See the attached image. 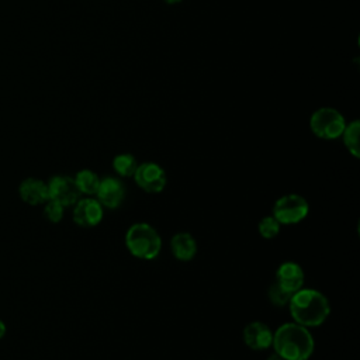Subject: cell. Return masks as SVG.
Masks as SVG:
<instances>
[{
  "label": "cell",
  "instance_id": "9a60e30c",
  "mask_svg": "<svg viewBox=\"0 0 360 360\" xmlns=\"http://www.w3.org/2000/svg\"><path fill=\"white\" fill-rule=\"evenodd\" d=\"M359 132H360V122H359V120H353L352 122L346 124V127H345V129H343V132L340 135L343 138V143H345L346 149L356 159L360 158Z\"/></svg>",
  "mask_w": 360,
  "mask_h": 360
},
{
  "label": "cell",
  "instance_id": "e0dca14e",
  "mask_svg": "<svg viewBox=\"0 0 360 360\" xmlns=\"http://www.w3.org/2000/svg\"><path fill=\"white\" fill-rule=\"evenodd\" d=\"M280 228L281 225L278 224V221L273 217V215H266L259 221L257 229L259 233L262 235V238L264 239H273L280 233Z\"/></svg>",
  "mask_w": 360,
  "mask_h": 360
},
{
  "label": "cell",
  "instance_id": "d6986e66",
  "mask_svg": "<svg viewBox=\"0 0 360 360\" xmlns=\"http://www.w3.org/2000/svg\"><path fill=\"white\" fill-rule=\"evenodd\" d=\"M63 212H65V207L62 204H59L58 201L53 200H48L45 202V208H44V215L49 222L58 224L60 222V219L63 218Z\"/></svg>",
  "mask_w": 360,
  "mask_h": 360
},
{
  "label": "cell",
  "instance_id": "2e32d148",
  "mask_svg": "<svg viewBox=\"0 0 360 360\" xmlns=\"http://www.w3.org/2000/svg\"><path fill=\"white\" fill-rule=\"evenodd\" d=\"M138 162L131 153H118L112 159V169L121 177H132L136 170Z\"/></svg>",
  "mask_w": 360,
  "mask_h": 360
},
{
  "label": "cell",
  "instance_id": "5b68a950",
  "mask_svg": "<svg viewBox=\"0 0 360 360\" xmlns=\"http://www.w3.org/2000/svg\"><path fill=\"white\" fill-rule=\"evenodd\" d=\"M309 212L308 201L295 193L284 194L276 200L271 215L280 225H295L307 218Z\"/></svg>",
  "mask_w": 360,
  "mask_h": 360
},
{
  "label": "cell",
  "instance_id": "5bb4252c",
  "mask_svg": "<svg viewBox=\"0 0 360 360\" xmlns=\"http://www.w3.org/2000/svg\"><path fill=\"white\" fill-rule=\"evenodd\" d=\"M75 183H76V187L79 190L80 194H84V195H94L97 188H98V184H100V177L97 176L96 172L90 170V169H82L79 170L75 177H73Z\"/></svg>",
  "mask_w": 360,
  "mask_h": 360
},
{
  "label": "cell",
  "instance_id": "3957f363",
  "mask_svg": "<svg viewBox=\"0 0 360 360\" xmlns=\"http://www.w3.org/2000/svg\"><path fill=\"white\" fill-rule=\"evenodd\" d=\"M127 250L136 259L153 260L162 250L159 232L146 222H135L125 232Z\"/></svg>",
  "mask_w": 360,
  "mask_h": 360
},
{
  "label": "cell",
  "instance_id": "7c38bea8",
  "mask_svg": "<svg viewBox=\"0 0 360 360\" xmlns=\"http://www.w3.org/2000/svg\"><path fill=\"white\" fill-rule=\"evenodd\" d=\"M18 193L22 201L30 205H39L48 201V186L39 179H25L18 187Z\"/></svg>",
  "mask_w": 360,
  "mask_h": 360
},
{
  "label": "cell",
  "instance_id": "ac0fdd59",
  "mask_svg": "<svg viewBox=\"0 0 360 360\" xmlns=\"http://www.w3.org/2000/svg\"><path fill=\"white\" fill-rule=\"evenodd\" d=\"M267 298L274 307H287L291 298V294L285 291L283 287H280L276 281H273L267 287Z\"/></svg>",
  "mask_w": 360,
  "mask_h": 360
},
{
  "label": "cell",
  "instance_id": "8fae6325",
  "mask_svg": "<svg viewBox=\"0 0 360 360\" xmlns=\"http://www.w3.org/2000/svg\"><path fill=\"white\" fill-rule=\"evenodd\" d=\"M242 338L252 350H267L271 347L273 330L262 321H253L243 328Z\"/></svg>",
  "mask_w": 360,
  "mask_h": 360
},
{
  "label": "cell",
  "instance_id": "9c48e42d",
  "mask_svg": "<svg viewBox=\"0 0 360 360\" xmlns=\"http://www.w3.org/2000/svg\"><path fill=\"white\" fill-rule=\"evenodd\" d=\"M94 195L97 201L103 205V208L115 210L124 201L125 188L120 179L108 176V177L100 179V184Z\"/></svg>",
  "mask_w": 360,
  "mask_h": 360
},
{
  "label": "cell",
  "instance_id": "4fadbf2b",
  "mask_svg": "<svg viewBox=\"0 0 360 360\" xmlns=\"http://www.w3.org/2000/svg\"><path fill=\"white\" fill-rule=\"evenodd\" d=\"M170 250L180 262H190L197 253V242L188 232H177L170 239Z\"/></svg>",
  "mask_w": 360,
  "mask_h": 360
},
{
  "label": "cell",
  "instance_id": "8992f818",
  "mask_svg": "<svg viewBox=\"0 0 360 360\" xmlns=\"http://www.w3.org/2000/svg\"><path fill=\"white\" fill-rule=\"evenodd\" d=\"M132 177L136 186L149 194H156L163 191L167 183V176L165 169L155 162L138 163Z\"/></svg>",
  "mask_w": 360,
  "mask_h": 360
},
{
  "label": "cell",
  "instance_id": "7402d4cb",
  "mask_svg": "<svg viewBox=\"0 0 360 360\" xmlns=\"http://www.w3.org/2000/svg\"><path fill=\"white\" fill-rule=\"evenodd\" d=\"M165 3H167V4H179V3H181V0H163Z\"/></svg>",
  "mask_w": 360,
  "mask_h": 360
},
{
  "label": "cell",
  "instance_id": "277c9868",
  "mask_svg": "<svg viewBox=\"0 0 360 360\" xmlns=\"http://www.w3.org/2000/svg\"><path fill=\"white\" fill-rule=\"evenodd\" d=\"M346 127V120L336 108L321 107L315 110L309 118L312 134L321 139L332 141L342 135Z\"/></svg>",
  "mask_w": 360,
  "mask_h": 360
},
{
  "label": "cell",
  "instance_id": "44dd1931",
  "mask_svg": "<svg viewBox=\"0 0 360 360\" xmlns=\"http://www.w3.org/2000/svg\"><path fill=\"white\" fill-rule=\"evenodd\" d=\"M266 360H283V359H281L280 356H277L276 353H273V354H270V356H269Z\"/></svg>",
  "mask_w": 360,
  "mask_h": 360
},
{
  "label": "cell",
  "instance_id": "30bf717a",
  "mask_svg": "<svg viewBox=\"0 0 360 360\" xmlns=\"http://www.w3.org/2000/svg\"><path fill=\"white\" fill-rule=\"evenodd\" d=\"M274 281L290 294L304 287L305 274L302 267L295 262H283L278 264L274 276Z\"/></svg>",
  "mask_w": 360,
  "mask_h": 360
},
{
  "label": "cell",
  "instance_id": "ffe728a7",
  "mask_svg": "<svg viewBox=\"0 0 360 360\" xmlns=\"http://www.w3.org/2000/svg\"><path fill=\"white\" fill-rule=\"evenodd\" d=\"M4 335H6V325H4V322L0 319V339H1Z\"/></svg>",
  "mask_w": 360,
  "mask_h": 360
},
{
  "label": "cell",
  "instance_id": "52a82bcc",
  "mask_svg": "<svg viewBox=\"0 0 360 360\" xmlns=\"http://www.w3.org/2000/svg\"><path fill=\"white\" fill-rule=\"evenodd\" d=\"M104 217V208L96 197L79 198L73 205V222L82 228L97 226Z\"/></svg>",
  "mask_w": 360,
  "mask_h": 360
},
{
  "label": "cell",
  "instance_id": "ba28073f",
  "mask_svg": "<svg viewBox=\"0 0 360 360\" xmlns=\"http://www.w3.org/2000/svg\"><path fill=\"white\" fill-rule=\"evenodd\" d=\"M48 200L58 201L63 207L75 205L79 200L80 193L76 187L73 177L69 176H53L48 183Z\"/></svg>",
  "mask_w": 360,
  "mask_h": 360
},
{
  "label": "cell",
  "instance_id": "6da1fadb",
  "mask_svg": "<svg viewBox=\"0 0 360 360\" xmlns=\"http://www.w3.org/2000/svg\"><path fill=\"white\" fill-rule=\"evenodd\" d=\"M271 347L283 360H308L315 349V340L308 328L287 322L273 332Z\"/></svg>",
  "mask_w": 360,
  "mask_h": 360
},
{
  "label": "cell",
  "instance_id": "7a4b0ae2",
  "mask_svg": "<svg viewBox=\"0 0 360 360\" xmlns=\"http://www.w3.org/2000/svg\"><path fill=\"white\" fill-rule=\"evenodd\" d=\"M290 315L294 322L305 328H316L326 322L330 314V302L325 294L314 288H300L288 301Z\"/></svg>",
  "mask_w": 360,
  "mask_h": 360
}]
</instances>
